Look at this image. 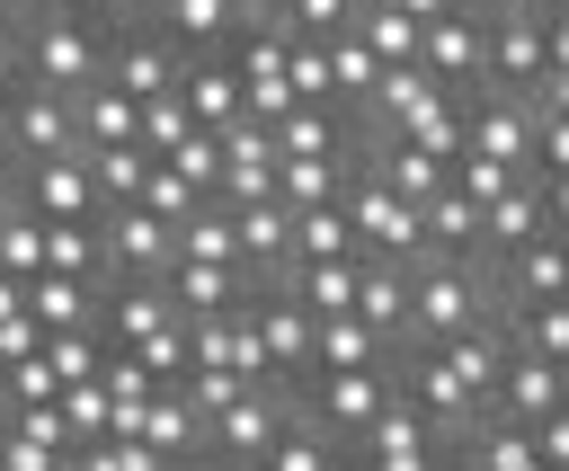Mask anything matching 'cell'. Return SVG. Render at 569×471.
<instances>
[{
    "label": "cell",
    "instance_id": "40",
    "mask_svg": "<svg viewBox=\"0 0 569 471\" xmlns=\"http://www.w3.org/2000/svg\"><path fill=\"white\" fill-rule=\"evenodd\" d=\"M187 471H249V462H222V453H196Z\"/></svg>",
    "mask_w": 569,
    "mask_h": 471
},
{
    "label": "cell",
    "instance_id": "1",
    "mask_svg": "<svg viewBox=\"0 0 569 471\" xmlns=\"http://www.w3.org/2000/svg\"><path fill=\"white\" fill-rule=\"evenodd\" d=\"M98 62H107V27H89V18H62V9L36 0V9L9 27V71H18L27 89L80 98V89H98Z\"/></svg>",
    "mask_w": 569,
    "mask_h": 471
},
{
    "label": "cell",
    "instance_id": "45",
    "mask_svg": "<svg viewBox=\"0 0 569 471\" xmlns=\"http://www.w3.org/2000/svg\"><path fill=\"white\" fill-rule=\"evenodd\" d=\"M0 36H9V27H0Z\"/></svg>",
    "mask_w": 569,
    "mask_h": 471
},
{
    "label": "cell",
    "instance_id": "26",
    "mask_svg": "<svg viewBox=\"0 0 569 471\" xmlns=\"http://www.w3.org/2000/svg\"><path fill=\"white\" fill-rule=\"evenodd\" d=\"M44 275L98 284V222H44Z\"/></svg>",
    "mask_w": 569,
    "mask_h": 471
},
{
    "label": "cell",
    "instance_id": "33",
    "mask_svg": "<svg viewBox=\"0 0 569 471\" xmlns=\"http://www.w3.org/2000/svg\"><path fill=\"white\" fill-rule=\"evenodd\" d=\"M53 409H62V427H71V453H80V444H98V435H107V418H116L98 382H62V400H53Z\"/></svg>",
    "mask_w": 569,
    "mask_h": 471
},
{
    "label": "cell",
    "instance_id": "31",
    "mask_svg": "<svg viewBox=\"0 0 569 471\" xmlns=\"http://www.w3.org/2000/svg\"><path fill=\"white\" fill-rule=\"evenodd\" d=\"M133 204H142V213H160V222L178 231V222H187V213H196L204 196H196V187H187V178H178L169 160H151V169H142V196H133Z\"/></svg>",
    "mask_w": 569,
    "mask_h": 471
},
{
    "label": "cell",
    "instance_id": "27",
    "mask_svg": "<svg viewBox=\"0 0 569 471\" xmlns=\"http://www.w3.org/2000/svg\"><path fill=\"white\" fill-rule=\"evenodd\" d=\"M338 453H347V444H329L320 427H302V418H293V427L258 453V471H338Z\"/></svg>",
    "mask_w": 569,
    "mask_h": 471
},
{
    "label": "cell",
    "instance_id": "38",
    "mask_svg": "<svg viewBox=\"0 0 569 471\" xmlns=\"http://www.w3.org/2000/svg\"><path fill=\"white\" fill-rule=\"evenodd\" d=\"M391 9H400V18H418V27H427V18H445V9H462V0H391Z\"/></svg>",
    "mask_w": 569,
    "mask_h": 471
},
{
    "label": "cell",
    "instance_id": "41",
    "mask_svg": "<svg viewBox=\"0 0 569 471\" xmlns=\"http://www.w3.org/2000/svg\"><path fill=\"white\" fill-rule=\"evenodd\" d=\"M53 471H89V462H80V453H62V462H53Z\"/></svg>",
    "mask_w": 569,
    "mask_h": 471
},
{
    "label": "cell",
    "instance_id": "7",
    "mask_svg": "<svg viewBox=\"0 0 569 471\" xmlns=\"http://www.w3.org/2000/svg\"><path fill=\"white\" fill-rule=\"evenodd\" d=\"M462 151L489 160V169H507V178H525V160H533V107L525 98H462Z\"/></svg>",
    "mask_w": 569,
    "mask_h": 471
},
{
    "label": "cell",
    "instance_id": "43",
    "mask_svg": "<svg viewBox=\"0 0 569 471\" xmlns=\"http://www.w3.org/2000/svg\"><path fill=\"white\" fill-rule=\"evenodd\" d=\"M338 471H356V462H347V453H338Z\"/></svg>",
    "mask_w": 569,
    "mask_h": 471
},
{
    "label": "cell",
    "instance_id": "22",
    "mask_svg": "<svg viewBox=\"0 0 569 471\" xmlns=\"http://www.w3.org/2000/svg\"><path fill=\"white\" fill-rule=\"evenodd\" d=\"M178 258H196V267H240V240H231V213L204 196L187 222H178Z\"/></svg>",
    "mask_w": 569,
    "mask_h": 471
},
{
    "label": "cell",
    "instance_id": "29",
    "mask_svg": "<svg viewBox=\"0 0 569 471\" xmlns=\"http://www.w3.org/2000/svg\"><path fill=\"white\" fill-rule=\"evenodd\" d=\"M213 204H222V213L276 204V160H222V178H213Z\"/></svg>",
    "mask_w": 569,
    "mask_h": 471
},
{
    "label": "cell",
    "instance_id": "44",
    "mask_svg": "<svg viewBox=\"0 0 569 471\" xmlns=\"http://www.w3.org/2000/svg\"><path fill=\"white\" fill-rule=\"evenodd\" d=\"M0 453H9V435H0Z\"/></svg>",
    "mask_w": 569,
    "mask_h": 471
},
{
    "label": "cell",
    "instance_id": "18",
    "mask_svg": "<svg viewBox=\"0 0 569 471\" xmlns=\"http://www.w3.org/2000/svg\"><path fill=\"white\" fill-rule=\"evenodd\" d=\"M27 320L53 338V329H89L98 320V284H80V275H36L27 284Z\"/></svg>",
    "mask_w": 569,
    "mask_h": 471
},
{
    "label": "cell",
    "instance_id": "8",
    "mask_svg": "<svg viewBox=\"0 0 569 471\" xmlns=\"http://www.w3.org/2000/svg\"><path fill=\"white\" fill-rule=\"evenodd\" d=\"M418 71L445 89V98H471L480 89V9H445L418 27Z\"/></svg>",
    "mask_w": 569,
    "mask_h": 471
},
{
    "label": "cell",
    "instance_id": "23",
    "mask_svg": "<svg viewBox=\"0 0 569 471\" xmlns=\"http://www.w3.org/2000/svg\"><path fill=\"white\" fill-rule=\"evenodd\" d=\"M0 275H18V284H36V275H44V222H36L18 196L0 204Z\"/></svg>",
    "mask_w": 569,
    "mask_h": 471
},
{
    "label": "cell",
    "instance_id": "39",
    "mask_svg": "<svg viewBox=\"0 0 569 471\" xmlns=\"http://www.w3.org/2000/svg\"><path fill=\"white\" fill-rule=\"evenodd\" d=\"M18 311H27V284H18V275H0V320H18Z\"/></svg>",
    "mask_w": 569,
    "mask_h": 471
},
{
    "label": "cell",
    "instance_id": "30",
    "mask_svg": "<svg viewBox=\"0 0 569 471\" xmlns=\"http://www.w3.org/2000/svg\"><path fill=\"white\" fill-rule=\"evenodd\" d=\"M284 98H293V107H338V98H329V53L302 44V36L284 44Z\"/></svg>",
    "mask_w": 569,
    "mask_h": 471
},
{
    "label": "cell",
    "instance_id": "35",
    "mask_svg": "<svg viewBox=\"0 0 569 471\" xmlns=\"http://www.w3.org/2000/svg\"><path fill=\"white\" fill-rule=\"evenodd\" d=\"M80 462H89V471H178V462H160V453L133 444V435H98V444H80Z\"/></svg>",
    "mask_w": 569,
    "mask_h": 471
},
{
    "label": "cell",
    "instance_id": "28",
    "mask_svg": "<svg viewBox=\"0 0 569 471\" xmlns=\"http://www.w3.org/2000/svg\"><path fill=\"white\" fill-rule=\"evenodd\" d=\"M187 133H196V116H187V107H178V89H169V98H151V107H142V124H133V151H142V160H169Z\"/></svg>",
    "mask_w": 569,
    "mask_h": 471
},
{
    "label": "cell",
    "instance_id": "6",
    "mask_svg": "<svg viewBox=\"0 0 569 471\" xmlns=\"http://www.w3.org/2000/svg\"><path fill=\"white\" fill-rule=\"evenodd\" d=\"M284 427H293V391H284V382H249V391L204 427V453H222V462H249V471H258V453H267Z\"/></svg>",
    "mask_w": 569,
    "mask_h": 471
},
{
    "label": "cell",
    "instance_id": "4",
    "mask_svg": "<svg viewBox=\"0 0 569 471\" xmlns=\"http://www.w3.org/2000/svg\"><path fill=\"white\" fill-rule=\"evenodd\" d=\"M338 213H347V231H356V258H391V267H418V204H400V196H391V187H373L365 169L347 178Z\"/></svg>",
    "mask_w": 569,
    "mask_h": 471
},
{
    "label": "cell",
    "instance_id": "42",
    "mask_svg": "<svg viewBox=\"0 0 569 471\" xmlns=\"http://www.w3.org/2000/svg\"><path fill=\"white\" fill-rule=\"evenodd\" d=\"M0 204H9V169H0Z\"/></svg>",
    "mask_w": 569,
    "mask_h": 471
},
{
    "label": "cell",
    "instance_id": "24",
    "mask_svg": "<svg viewBox=\"0 0 569 471\" xmlns=\"http://www.w3.org/2000/svg\"><path fill=\"white\" fill-rule=\"evenodd\" d=\"M80 160H89L98 213H107V204H133V196H142V169H151V160H142L133 142H107V151H80Z\"/></svg>",
    "mask_w": 569,
    "mask_h": 471
},
{
    "label": "cell",
    "instance_id": "3",
    "mask_svg": "<svg viewBox=\"0 0 569 471\" xmlns=\"http://www.w3.org/2000/svg\"><path fill=\"white\" fill-rule=\"evenodd\" d=\"M178 267V231L142 204H107L98 213V284H160Z\"/></svg>",
    "mask_w": 569,
    "mask_h": 471
},
{
    "label": "cell",
    "instance_id": "15",
    "mask_svg": "<svg viewBox=\"0 0 569 471\" xmlns=\"http://www.w3.org/2000/svg\"><path fill=\"white\" fill-rule=\"evenodd\" d=\"M356 267H365V258H320V267H276L267 284H284L311 320H338V311L356 302Z\"/></svg>",
    "mask_w": 569,
    "mask_h": 471
},
{
    "label": "cell",
    "instance_id": "9",
    "mask_svg": "<svg viewBox=\"0 0 569 471\" xmlns=\"http://www.w3.org/2000/svg\"><path fill=\"white\" fill-rule=\"evenodd\" d=\"M9 196H18L36 222H98L89 160H36V169H9Z\"/></svg>",
    "mask_w": 569,
    "mask_h": 471
},
{
    "label": "cell",
    "instance_id": "32",
    "mask_svg": "<svg viewBox=\"0 0 569 471\" xmlns=\"http://www.w3.org/2000/svg\"><path fill=\"white\" fill-rule=\"evenodd\" d=\"M36 355L53 364V382H89V373H98V355H107V338H98V329H53Z\"/></svg>",
    "mask_w": 569,
    "mask_h": 471
},
{
    "label": "cell",
    "instance_id": "21",
    "mask_svg": "<svg viewBox=\"0 0 569 471\" xmlns=\"http://www.w3.org/2000/svg\"><path fill=\"white\" fill-rule=\"evenodd\" d=\"M391 142H409V151H427V160L445 169V160L462 151V98H445V89H436V98H427V107H418V116H409Z\"/></svg>",
    "mask_w": 569,
    "mask_h": 471
},
{
    "label": "cell",
    "instance_id": "17",
    "mask_svg": "<svg viewBox=\"0 0 569 471\" xmlns=\"http://www.w3.org/2000/svg\"><path fill=\"white\" fill-rule=\"evenodd\" d=\"M365 178H373V187H391L400 204H427V196L445 187V169H436L427 151H409V142H365Z\"/></svg>",
    "mask_w": 569,
    "mask_h": 471
},
{
    "label": "cell",
    "instance_id": "16",
    "mask_svg": "<svg viewBox=\"0 0 569 471\" xmlns=\"http://www.w3.org/2000/svg\"><path fill=\"white\" fill-rule=\"evenodd\" d=\"M436 355H445V364L462 373V391H471V400L489 409V391H498V373H507V355H516V347H507V329H498V320H480V329H462V338H445Z\"/></svg>",
    "mask_w": 569,
    "mask_h": 471
},
{
    "label": "cell",
    "instance_id": "13",
    "mask_svg": "<svg viewBox=\"0 0 569 471\" xmlns=\"http://www.w3.org/2000/svg\"><path fill=\"white\" fill-rule=\"evenodd\" d=\"M160 293H169L178 320H222V311H240L249 275H240V267H196V258H178V267L160 275Z\"/></svg>",
    "mask_w": 569,
    "mask_h": 471
},
{
    "label": "cell",
    "instance_id": "12",
    "mask_svg": "<svg viewBox=\"0 0 569 471\" xmlns=\"http://www.w3.org/2000/svg\"><path fill=\"white\" fill-rule=\"evenodd\" d=\"M489 418H507V427H551V418H569V400H560V364L507 355V373H498V391H489Z\"/></svg>",
    "mask_w": 569,
    "mask_h": 471
},
{
    "label": "cell",
    "instance_id": "25",
    "mask_svg": "<svg viewBox=\"0 0 569 471\" xmlns=\"http://www.w3.org/2000/svg\"><path fill=\"white\" fill-rule=\"evenodd\" d=\"M320 258H356V231H347V213H338V204L293 213V258H284V267H320Z\"/></svg>",
    "mask_w": 569,
    "mask_h": 471
},
{
    "label": "cell",
    "instance_id": "11",
    "mask_svg": "<svg viewBox=\"0 0 569 471\" xmlns=\"http://www.w3.org/2000/svg\"><path fill=\"white\" fill-rule=\"evenodd\" d=\"M240 18H249V0H169V9H151V36L178 62H196V53H222L240 36Z\"/></svg>",
    "mask_w": 569,
    "mask_h": 471
},
{
    "label": "cell",
    "instance_id": "5",
    "mask_svg": "<svg viewBox=\"0 0 569 471\" xmlns=\"http://www.w3.org/2000/svg\"><path fill=\"white\" fill-rule=\"evenodd\" d=\"M178 53L151 36V18H124V27H107V62H98V80L116 89V98H133V107H151V98H169L178 89Z\"/></svg>",
    "mask_w": 569,
    "mask_h": 471
},
{
    "label": "cell",
    "instance_id": "36",
    "mask_svg": "<svg viewBox=\"0 0 569 471\" xmlns=\"http://www.w3.org/2000/svg\"><path fill=\"white\" fill-rule=\"evenodd\" d=\"M36 347H44V329H36L27 311H18V320H0V364H18V355H36Z\"/></svg>",
    "mask_w": 569,
    "mask_h": 471
},
{
    "label": "cell",
    "instance_id": "19",
    "mask_svg": "<svg viewBox=\"0 0 569 471\" xmlns=\"http://www.w3.org/2000/svg\"><path fill=\"white\" fill-rule=\"evenodd\" d=\"M356 364H391V355L373 347V329H365L356 311H338V320H311V373H356Z\"/></svg>",
    "mask_w": 569,
    "mask_h": 471
},
{
    "label": "cell",
    "instance_id": "34",
    "mask_svg": "<svg viewBox=\"0 0 569 471\" xmlns=\"http://www.w3.org/2000/svg\"><path fill=\"white\" fill-rule=\"evenodd\" d=\"M169 169H178V178H187L196 196H213V178H222V142H213V133L196 124V133H187V142L169 151Z\"/></svg>",
    "mask_w": 569,
    "mask_h": 471
},
{
    "label": "cell",
    "instance_id": "20",
    "mask_svg": "<svg viewBox=\"0 0 569 471\" xmlns=\"http://www.w3.org/2000/svg\"><path fill=\"white\" fill-rule=\"evenodd\" d=\"M462 462H471V471H551V462L533 453V435H525V427H507V418H480V427H471V444H462Z\"/></svg>",
    "mask_w": 569,
    "mask_h": 471
},
{
    "label": "cell",
    "instance_id": "2",
    "mask_svg": "<svg viewBox=\"0 0 569 471\" xmlns=\"http://www.w3.org/2000/svg\"><path fill=\"white\" fill-rule=\"evenodd\" d=\"M480 320H498V267L489 258H418L409 267V347H445Z\"/></svg>",
    "mask_w": 569,
    "mask_h": 471
},
{
    "label": "cell",
    "instance_id": "37",
    "mask_svg": "<svg viewBox=\"0 0 569 471\" xmlns=\"http://www.w3.org/2000/svg\"><path fill=\"white\" fill-rule=\"evenodd\" d=\"M0 435H9V427H0ZM53 462H62V453H53V444H27V435H9V453H0V471H53Z\"/></svg>",
    "mask_w": 569,
    "mask_h": 471
},
{
    "label": "cell",
    "instance_id": "10",
    "mask_svg": "<svg viewBox=\"0 0 569 471\" xmlns=\"http://www.w3.org/2000/svg\"><path fill=\"white\" fill-rule=\"evenodd\" d=\"M347 311L373 329V347H382V355H409V267L365 258V267H356V302H347Z\"/></svg>",
    "mask_w": 569,
    "mask_h": 471
},
{
    "label": "cell",
    "instance_id": "14",
    "mask_svg": "<svg viewBox=\"0 0 569 471\" xmlns=\"http://www.w3.org/2000/svg\"><path fill=\"white\" fill-rule=\"evenodd\" d=\"M178 107L204 124V133H222V124H240V71L222 62V53H196L187 71H178Z\"/></svg>",
    "mask_w": 569,
    "mask_h": 471
}]
</instances>
